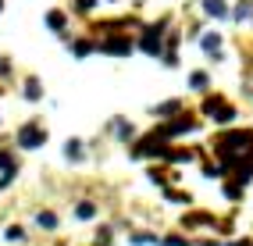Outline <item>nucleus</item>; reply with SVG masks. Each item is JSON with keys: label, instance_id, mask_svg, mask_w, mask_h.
<instances>
[{"label": "nucleus", "instance_id": "nucleus-1", "mask_svg": "<svg viewBox=\"0 0 253 246\" xmlns=\"http://www.w3.org/2000/svg\"><path fill=\"white\" fill-rule=\"evenodd\" d=\"M217 146V157H221L225 168L235 171V178L239 182H250L253 178V132H228L214 143Z\"/></svg>", "mask_w": 253, "mask_h": 246}, {"label": "nucleus", "instance_id": "nucleus-2", "mask_svg": "<svg viewBox=\"0 0 253 246\" xmlns=\"http://www.w3.org/2000/svg\"><path fill=\"white\" fill-rule=\"evenodd\" d=\"M46 143V132H43V128L40 125H22L18 128V146H22V150H40V146Z\"/></svg>", "mask_w": 253, "mask_h": 246}, {"label": "nucleus", "instance_id": "nucleus-3", "mask_svg": "<svg viewBox=\"0 0 253 246\" xmlns=\"http://www.w3.org/2000/svg\"><path fill=\"white\" fill-rule=\"evenodd\" d=\"M204 114H211L214 122H221V125H228L232 118H235V107H228L221 96H207L204 100Z\"/></svg>", "mask_w": 253, "mask_h": 246}, {"label": "nucleus", "instance_id": "nucleus-4", "mask_svg": "<svg viewBox=\"0 0 253 246\" xmlns=\"http://www.w3.org/2000/svg\"><path fill=\"white\" fill-rule=\"evenodd\" d=\"M193 128H196L193 118H178V122H168L161 132H164V136H182V132H193Z\"/></svg>", "mask_w": 253, "mask_h": 246}, {"label": "nucleus", "instance_id": "nucleus-5", "mask_svg": "<svg viewBox=\"0 0 253 246\" xmlns=\"http://www.w3.org/2000/svg\"><path fill=\"white\" fill-rule=\"evenodd\" d=\"M200 46H204L214 61H221V36H217V32H207V36L200 40Z\"/></svg>", "mask_w": 253, "mask_h": 246}, {"label": "nucleus", "instance_id": "nucleus-6", "mask_svg": "<svg viewBox=\"0 0 253 246\" xmlns=\"http://www.w3.org/2000/svg\"><path fill=\"white\" fill-rule=\"evenodd\" d=\"M139 46H143L146 54H161V25H157V29H150L146 36H143V43H139Z\"/></svg>", "mask_w": 253, "mask_h": 246}, {"label": "nucleus", "instance_id": "nucleus-7", "mask_svg": "<svg viewBox=\"0 0 253 246\" xmlns=\"http://www.w3.org/2000/svg\"><path fill=\"white\" fill-rule=\"evenodd\" d=\"M104 50H107V54H122V57H125V54L132 50V43H128L125 36H118V40H107V43H104Z\"/></svg>", "mask_w": 253, "mask_h": 246}, {"label": "nucleus", "instance_id": "nucleus-8", "mask_svg": "<svg viewBox=\"0 0 253 246\" xmlns=\"http://www.w3.org/2000/svg\"><path fill=\"white\" fill-rule=\"evenodd\" d=\"M64 157H68V161H82V157H86L82 139H68V143H64Z\"/></svg>", "mask_w": 253, "mask_h": 246}, {"label": "nucleus", "instance_id": "nucleus-9", "mask_svg": "<svg viewBox=\"0 0 253 246\" xmlns=\"http://www.w3.org/2000/svg\"><path fill=\"white\" fill-rule=\"evenodd\" d=\"M204 11H207V14H214V18H228L225 0H204Z\"/></svg>", "mask_w": 253, "mask_h": 246}, {"label": "nucleus", "instance_id": "nucleus-10", "mask_svg": "<svg viewBox=\"0 0 253 246\" xmlns=\"http://www.w3.org/2000/svg\"><path fill=\"white\" fill-rule=\"evenodd\" d=\"M25 100H43V86H40V79H25Z\"/></svg>", "mask_w": 253, "mask_h": 246}, {"label": "nucleus", "instance_id": "nucleus-11", "mask_svg": "<svg viewBox=\"0 0 253 246\" xmlns=\"http://www.w3.org/2000/svg\"><path fill=\"white\" fill-rule=\"evenodd\" d=\"M36 225L54 232V228H57V214H50V210H40V214H36Z\"/></svg>", "mask_w": 253, "mask_h": 246}, {"label": "nucleus", "instance_id": "nucleus-12", "mask_svg": "<svg viewBox=\"0 0 253 246\" xmlns=\"http://www.w3.org/2000/svg\"><path fill=\"white\" fill-rule=\"evenodd\" d=\"M46 25L54 29V32H64V25H68V22H64V14H61V11H50V14H46Z\"/></svg>", "mask_w": 253, "mask_h": 246}, {"label": "nucleus", "instance_id": "nucleus-13", "mask_svg": "<svg viewBox=\"0 0 253 246\" xmlns=\"http://www.w3.org/2000/svg\"><path fill=\"white\" fill-rule=\"evenodd\" d=\"M189 86H193V89H200V93H204V89L211 86V79H207L204 72H193V75H189Z\"/></svg>", "mask_w": 253, "mask_h": 246}, {"label": "nucleus", "instance_id": "nucleus-14", "mask_svg": "<svg viewBox=\"0 0 253 246\" xmlns=\"http://www.w3.org/2000/svg\"><path fill=\"white\" fill-rule=\"evenodd\" d=\"M93 214H96V207H93L89 200H86V204H79V207H75V218H82V221H89Z\"/></svg>", "mask_w": 253, "mask_h": 246}, {"label": "nucleus", "instance_id": "nucleus-15", "mask_svg": "<svg viewBox=\"0 0 253 246\" xmlns=\"http://www.w3.org/2000/svg\"><path fill=\"white\" fill-rule=\"evenodd\" d=\"M178 111H182V104H178V100H168V104H161V107H157V114H178Z\"/></svg>", "mask_w": 253, "mask_h": 246}, {"label": "nucleus", "instance_id": "nucleus-16", "mask_svg": "<svg viewBox=\"0 0 253 246\" xmlns=\"http://www.w3.org/2000/svg\"><path fill=\"white\" fill-rule=\"evenodd\" d=\"M72 50H75V57H86V54L93 50V43H86V40H79V43L72 46Z\"/></svg>", "mask_w": 253, "mask_h": 246}, {"label": "nucleus", "instance_id": "nucleus-17", "mask_svg": "<svg viewBox=\"0 0 253 246\" xmlns=\"http://www.w3.org/2000/svg\"><path fill=\"white\" fill-rule=\"evenodd\" d=\"M7 239H11V243L25 239V228H22V225H11V228H7Z\"/></svg>", "mask_w": 253, "mask_h": 246}, {"label": "nucleus", "instance_id": "nucleus-18", "mask_svg": "<svg viewBox=\"0 0 253 246\" xmlns=\"http://www.w3.org/2000/svg\"><path fill=\"white\" fill-rule=\"evenodd\" d=\"M114 132L122 136V139H128V136H132V125H128V122H114Z\"/></svg>", "mask_w": 253, "mask_h": 246}, {"label": "nucleus", "instance_id": "nucleus-19", "mask_svg": "<svg viewBox=\"0 0 253 246\" xmlns=\"http://www.w3.org/2000/svg\"><path fill=\"white\" fill-rule=\"evenodd\" d=\"M164 196H168V200H175V204H189V196H185V193H175V189H164Z\"/></svg>", "mask_w": 253, "mask_h": 246}, {"label": "nucleus", "instance_id": "nucleus-20", "mask_svg": "<svg viewBox=\"0 0 253 246\" xmlns=\"http://www.w3.org/2000/svg\"><path fill=\"white\" fill-rule=\"evenodd\" d=\"M250 14H253V7H250V4H239V7H235V18H239V22H243V18H250Z\"/></svg>", "mask_w": 253, "mask_h": 246}, {"label": "nucleus", "instance_id": "nucleus-21", "mask_svg": "<svg viewBox=\"0 0 253 246\" xmlns=\"http://www.w3.org/2000/svg\"><path fill=\"white\" fill-rule=\"evenodd\" d=\"M132 243H136V246H150V243H157V239L146 232V236H132Z\"/></svg>", "mask_w": 253, "mask_h": 246}, {"label": "nucleus", "instance_id": "nucleus-22", "mask_svg": "<svg viewBox=\"0 0 253 246\" xmlns=\"http://www.w3.org/2000/svg\"><path fill=\"white\" fill-rule=\"evenodd\" d=\"M7 168H14V161H11V154L0 150V171H7Z\"/></svg>", "mask_w": 253, "mask_h": 246}, {"label": "nucleus", "instance_id": "nucleus-23", "mask_svg": "<svg viewBox=\"0 0 253 246\" xmlns=\"http://www.w3.org/2000/svg\"><path fill=\"white\" fill-rule=\"evenodd\" d=\"M164 246H189V243H185L182 236H168V239H164Z\"/></svg>", "mask_w": 253, "mask_h": 246}, {"label": "nucleus", "instance_id": "nucleus-24", "mask_svg": "<svg viewBox=\"0 0 253 246\" xmlns=\"http://www.w3.org/2000/svg\"><path fill=\"white\" fill-rule=\"evenodd\" d=\"M75 7H79V11H93L96 0H75Z\"/></svg>", "mask_w": 253, "mask_h": 246}, {"label": "nucleus", "instance_id": "nucleus-25", "mask_svg": "<svg viewBox=\"0 0 253 246\" xmlns=\"http://www.w3.org/2000/svg\"><path fill=\"white\" fill-rule=\"evenodd\" d=\"M228 246H253V243H246V239H243V243H228Z\"/></svg>", "mask_w": 253, "mask_h": 246}, {"label": "nucleus", "instance_id": "nucleus-26", "mask_svg": "<svg viewBox=\"0 0 253 246\" xmlns=\"http://www.w3.org/2000/svg\"><path fill=\"white\" fill-rule=\"evenodd\" d=\"M204 246H217V243H204Z\"/></svg>", "mask_w": 253, "mask_h": 246}, {"label": "nucleus", "instance_id": "nucleus-27", "mask_svg": "<svg viewBox=\"0 0 253 246\" xmlns=\"http://www.w3.org/2000/svg\"><path fill=\"white\" fill-rule=\"evenodd\" d=\"M0 11H4V0H0Z\"/></svg>", "mask_w": 253, "mask_h": 246}]
</instances>
